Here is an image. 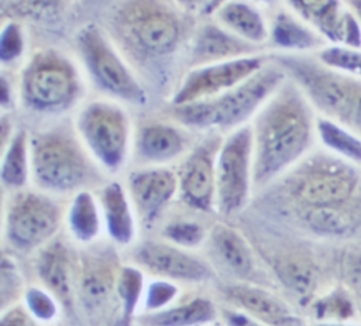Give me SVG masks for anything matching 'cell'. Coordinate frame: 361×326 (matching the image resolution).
<instances>
[{
    "mask_svg": "<svg viewBox=\"0 0 361 326\" xmlns=\"http://www.w3.org/2000/svg\"><path fill=\"white\" fill-rule=\"evenodd\" d=\"M0 103L3 111H6L13 104V90H11V82L7 79L6 75L0 79Z\"/></svg>",
    "mask_w": 361,
    "mask_h": 326,
    "instance_id": "7bdbcfd3",
    "label": "cell"
},
{
    "mask_svg": "<svg viewBox=\"0 0 361 326\" xmlns=\"http://www.w3.org/2000/svg\"><path fill=\"white\" fill-rule=\"evenodd\" d=\"M114 28L126 45L144 58L173 54L182 40L178 16L159 0H130L114 17Z\"/></svg>",
    "mask_w": 361,
    "mask_h": 326,
    "instance_id": "ba28073f",
    "label": "cell"
},
{
    "mask_svg": "<svg viewBox=\"0 0 361 326\" xmlns=\"http://www.w3.org/2000/svg\"><path fill=\"white\" fill-rule=\"evenodd\" d=\"M0 275V302L1 309L4 310L13 306L14 301L20 296L24 282L16 262L7 255H3L1 258Z\"/></svg>",
    "mask_w": 361,
    "mask_h": 326,
    "instance_id": "d590c367",
    "label": "cell"
},
{
    "mask_svg": "<svg viewBox=\"0 0 361 326\" xmlns=\"http://www.w3.org/2000/svg\"><path fill=\"white\" fill-rule=\"evenodd\" d=\"M292 11L326 41L361 48V24L340 0H286Z\"/></svg>",
    "mask_w": 361,
    "mask_h": 326,
    "instance_id": "9a60e30c",
    "label": "cell"
},
{
    "mask_svg": "<svg viewBox=\"0 0 361 326\" xmlns=\"http://www.w3.org/2000/svg\"><path fill=\"white\" fill-rule=\"evenodd\" d=\"M221 316L227 326H267L240 309H221Z\"/></svg>",
    "mask_w": 361,
    "mask_h": 326,
    "instance_id": "b9f144b4",
    "label": "cell"
},
{
    "mask_svg": "<svg viewBox=\"0 0 361 326\" xmlns=\"http://www.w3.org/2000/svg\"><path fill=\"white\" fill-rule=\"evenodd\" d=\"M275 274L285 286L299 296H307L314 285V272L307 262L295 257H278L272 264Z\"/></svg>",
    "mask_w": 361,
    "mask_h": 326,
    "instance_id": "4dcf8cb0",
    "label": "cell"
},
{
    "mask_svg": "<svg viewBox=\"0 0 361 326\" xmlns=\"http://www.w3.org/2000/svg\"><path fill=\"white\" fill-rule=\"evenodd\" d=\"M178 294V286L169 281L158 279L152 281L145 291V310L155 312L161 310L173 301Z\"/></svg>",
    "mask_w": 361,
    "mask_h": 326,
    "instance_id": "74e56055",
    "label": "cell"
},
{
    "mask_svg": "<svg viewBox=\"0 0 361 326\" xmlns=\"http://www.w3.org/2000/svg\"><path fill=\"white\" fill-rule=\"evenodd\" d=\"M258 47L243 41L217 23L204 24L196 34L190 51V66L258 54Z\"/></svg>",
    "mask_w": 361,
    "mask_h": 326,
    "instance_id": "7402d4cb",
    "label": "cell"
},
{
    "mask_svg": "<svg viewBox=\"0 0 361 326\" xmlns=\"http://www.w3.org/2000/svg\"><path fill=\"white\" fill-rule=\"evenodd\" d=\"M134 260L149 272L172 279L204 282L214 275L212 267L202 258L165 243L145 241L140 244L134 251Z\"/></svg>",
    "mask_w": 361,
    "mask_h": 326,
    "instance_id": "2e32d148",
    "label": "cell"
},
{
    "mask_svg": "<svg viewBox=\"0 0 361 326\" xmlns=\"http://www.w3.org/2000/svg\"><path fill=\"white\" fill-rule=\"evenodd\" d=\"M252 183L262 189L296 165L312 145L313 107L289 78L252 119Z\"/></svg>",
    "mask_w": 361,
    "mask_h": 326,
    "instance_id": "6da1fadb",
    "label": "cell"
},
{
    "mask_svg": "<svg viewBox=\"0 0 361 326\" xmlns=\"http://www.w3.org/2000/svg\"><path fill=\"white\" fill-rule=\"evenodd\" d=\"M25 52V35L21 24L16 20H7L0 31V62L3 66L21 59Z\"/></svg>",
    "mask_w": 361,
    "mask_h": 326,
    "instance_id": "d6a6232c",
    "label": "cell"
},
{
    "mask_svg": "<svg viewBox=\"0 0 361 326\" xmlns=\"http://www.w3.org/2000/svg\"><path fill=\"white\" fill-rule=\"evenodd\" d=\"M268 42L283 54H305L323 48L326 40L295 13L279 11L269 23Z\"/></svg>",
    "mask_w": 361,
    "mask_h": 326,
    "instance_id": "cb8c5ba5",
    "label": "cell"
},
{
    "mask_svg": "<svg viewBox=\"0 0 361 326\" xmlns=\"http://www.w3.org/2000/svg\"><path fill=\"white\" fill-rule=\"evenodd\" d=\"M162 234L175 246L180 248H193L204 240V230L196 222L176 220L166 224Z\"/></svg>",
    "mask_w": 361,
    "mask_h": 326,
    "instance_id": "e575fe53",
    "label": "cell"
},
{
    "mask_svg": "<svg viewBox=\"0 0 361 326\" xmlns=\"http://www.w3.org/2000/svg\"><path fill=\"white\" fill-rule=\"evenodd\" d=\"M185 10L197 14H214L227 0H175Z\"/></svg>",
    "mask_w": 361,
    "mask_h": 326,
    "instance_id": "60d3db41",
    "label": "cell"
},
{
    "mask_svg": "<svg viewBox=\"0 0 361 326\" xmlns=\"http://www.w3.org/2000/svg\"><path fill=\"white\" fill-rule=\"evenodd\" d=\"M313 312L316 319H320V320H324V319L345 320L350 316H353L354 309L347 294L341 289H337L320 298L317 302H314Z\"/></svg>",
    "mask_w": 361,
    "mask_h": 326,
    "instance_id": "836d02e7",
    "label": "cell"
},
{
    "mask_svg": "<svg viewBox=\"0 0 361 326\" xmlns=\"http://www.w3.org/2000/svg\"><path fill=\"white\" fill-rule=\"evenodd\" d=\"M25 308L38 320H52L58 313L56 298L48 291L39 286H28L24 292Z\"/></svg>",
    "mask_w": 361,
    "mask_h": 326,
    "instance_id": "8d00e7d4",
    "label": "cell"
},
{
    "mask_svg": "<svg viewBox=\"0 0 361 326\" xmlns=\"http://www.w3.org/2000/svg\"><path fill=\"white\" fill-rule=\"evenodd\" d=\"M31 179L47 193H76L100 181L97 162L75 128L54 126L30 135Z\"/></svg>",
    "mask_w": 361,
    "mask_h": 326,
    "instance_id": "3957f363",
    "label": "cell"
},
{
    "mask_svg": "<svg viewBox=\"0 0 361 326\" xmlns=\"http://www.w3.org/2000/svg\"><path fill=\"white\" fill-rule=\"evenodd\" d=\"M97 199L111 240L121 246L130 244L135 236V219L128 192L120 182L110 181L103 185Z\"/></svg>",
    "mask_w": 361,
    "mask_h": 326,
    "instance_id": "603a6c76",
    "label": "cell"
},
{
    "mask_svg": "<svg viewBox=\"0 0 361 326\" xmlns=\"http://www.w3.org/2000/svg\"><path fill=\"white\" fill-rule=\"evenodd\" d=\"M31 178L30 135L25 130H17L3 147L0 164V181L8 191H21Z\"/></svg>",
    "mask_w": 361,
    "mask_h": 326,
    "instance_id": "4316f807",
    "label": "cell"
},
{
    "mask_svg": "<svg viewBox=\"0 0 361 326\" xmlns=\"http://www.w3.org/2000/svg\"><path fill=\"white\" fill-rule=\"evenodd\" d=\"M271 61L299 86L313 109L351 128L361 104V78L338 72L305 54L276 52Z\"/></svg>",
    "mask_w": 361,
    "mask_h": 326,
    "instance_id": "5b68a950",
    "label": "cell"
},
{
    "mask_svg": "<svg viewBox=\"0 0 361 326\" xmlns=\"http://www.w3.org/2000/svg\"><path fill=\"white\" fill-rule=\"evenodd\" d=\"M120 270L118 257L111 247H94L78 260L76 302L94 326H118Z\"/></svg>",
    "mask_w": 361,
    "mask_h": 326,
    "instance_id": "30bf717a",
    "label": "cell"
},
{
    "mask_svg": "<svg viewBox=\"0 0 361 326\" xmlns=\"http://www.w3.org/2000/svg\"><path fill=\"white\" fill-rule=\"evenodd\" d=\"M63 0H18L17 11L20 14L39 16L49 11H54L61 6Z\"/></svg>",
    "mask_w": 361,
    "mask_h": 326,
    "instance_id": "ab89813d",
    "label": "cell"
},
{
    "mask_svg": "<svg viewBox=\"0 0 361 326\" xmlns=\"http://www.w3.org/2000/svg\"><path fill=\"white\" fill-rule=\"evenodd\" d=\"M66 220L72 236L80 243H90L100 231L102 210L99 199L87 189L76 192L69 203Z\"/></svg>",
    "mask_w": 361,
    "mask_h": 326,
    "instance_id": "83f0119b",
    "label": "cell"
},
{
    "mask_svg": "<svg viewBox=\"0 0 361 326\" xmlns=\"http://www.w3.org/2000/svg\"><path fill=\"white\" fill-rule=\"evenodd\" d=\"M223 137L206 135L183 159L178 175V193L192 209L210 212L216 206V161Z\"/></svg>",
    "mask_w": 361,
    "mask_h": 326,
    "instance_id": "5bb4252c",
    "label": "cell"
},
{
    "mask_svg": "<svg viewBox=\"0 0 361 326\" xmlns=\"http://www.w3.org/2000/svg\"><path fill=\"white\" fill-rule=\"evenodd\" d=\"M79 59L92 83L109 99L142 106L148 95L130 64L111 38L97 25L89 23L76 34Z\"/></svg>",
    "mask_w": 361,
    "mask_h": 326,
    "instance_id": "52a82bcc",
    "label": "cell"
},
{
    "mask_svg": "<svg viewBox=\"0 0 361 326\" xmlns=\"http://www.w3.org/2000/svg\"><path fill=\"white\" fill-rule=\"evenodd\" d=\"M144 289V275L140 268L124 265L120 270L117 279V294L120 301V322L118 326H131L135 308Z\"/></svg>",
    "mask_w": 361,
    "mask_h": 326,
    "instance_id": "f546056e",
    "label": "cell"
},
{
    "mask_svg": "<svg viewBox=\"0 0 361 326\" xmlns=\"http://www.w3.org/2000/svg\"><path fill=\"white\" fill-rule=\"evenodd\" d=\"M188 148V138L180 128L168 123H147L134 137V154L138 162L165 165L179 158Z\"/></svg>",
    "mask_w": 361,
    "mask_h": 326,
    "instance_id": "44dd1931",
    "label": "cell"
},
{
    "mask_svg": "<svg viewBox=\"0 0 361 326\" xmlns=\"http://www.w3.org/2000/svg\"><path fill=\"white\" fill-rule=\"evenodd\" d=\"M217 318L216 305L206 298H195L186 303L147 312L135 318L141 326H202L214 322Z\"/></svg>",
    "mask_w": 361,
    "mask_h": 326,
    "instance_id": "484cf974",
    "label": "cell"
},
{
    "mask_svg": "<svg viewBox=\"0 0 361 326\" xmlns=\"http://www.w3.org/2000/svg\"><path fill=\"white\" fill-rule=\"evenodd\" d=\"M223 294L227 301L237 305L240 310L267 326H305L285 302L261 286L234 284L224 286Z\"/></svg>",
    "mask_w": 361,
    "mask_h": 326,
    "instance_id": "d6986e66",
    "label": "cell"
},
{
    "mask_svg": "<svg viewBox=\"0 0 361 326\" xmlns=\"http://www.w3.org/2000/svg\"><path fill=\"white\" fill-rule=\"evenodd\" d=\"M0 326H38V323L27 308L21 305H13L3 310Z\"/></svg>",
    "mask_w": 361,
    "mask_h": 326,
    "instance_id": "f35d334b",
    "label": "cell"
},
{
    "mask_svg": "<svg viewBox=\"0 0 361 326\" xmlns=\"http://www.w3.org/2000/svg\"><path fill=\"white\" fill-rule=\"evenodd\" d=\"M254 151L251 124L231 130L223 138L216 161V207L223 216L241 210L252 183Z\"/></svg>",
    "mask_w": 361,
    "mask_h": 326,
    "instance_id": "8fae6325",
    "label": "cell"
},
{
    "mask_svg": "<svg viewBox=\"0 0 361 326\" xmlns=\"http://www.w3.org/2000/svg\"><path fill=\"white\" fill-rule=\"evenodd\" d=\"M62 217V206L51 193L16 191L6 205L4 234L14 248L30 251L52 239Z\"/></svg>",
    "mask_w": 361,
    "mask_h": 326,
    "instance_id": "7c38bea8",
    "label": "cell"
},
{
    "mask_svg": "<svg viewBox=\"0 0 361 326\" xmlns=\"http://www.w3.org/2000/svg\"><path fill=\"white\" fill-rule=\"evenodd\" d=\"M214 18L223 28L248 44L259 47L268 42L269 23L255 6L247 1L227 0L217 8Z\"/></svg>",
    "mask_w": 361,
    "mask_h": 326,
    "instance_id": "d4e9b609",
    "label": "cell"
},
{
    "mask_svg": "<svg viewBox=\"0 0 361 326\" xmlns=\"http://www.w3.org/2000/svg\"><path fill=\"white\" fill-rule=\"evenodd\" d=\"M345 3L351 7V10L354 11V16L361 24V0H345Z\"/></svg>",
    "mask_w": 361,
    "mask_h": 326,
    "instance_id": "ee69618b",
    "label": "cell"
},
{
    "mask_svg": "<svg viewBox=\"0 0 361 326\" xmlns=\"http://www.w3.org/2000/svg\"><path fill=\"white\" fill-rule=\"evenodd\" d=\"M316 131L331 152L361 165V137L350 128L326 117L316 119Z\"/></svg>",
    "mask_w": 361,
    "mask_h": 326,
    "instance_id": "f1b7e54d",
    "label": "cell"
},
{
    "mask_svg": "<svg viewBox=\"0 0 361 326\" xmlns=\"http://www.w3.org/2000/svg\"><path fill=\"white\" fill-rule=\"evenodd\" d=\"M37 274L56 301L66 310H72L76 301L78 264L61 240L51 241L41 250L37 260Z\"/></svg>",
    "mask_w": 361,
    "mask_h": 326,
    "instance_id": "ac0fdd59",
    "label": "cell"
},
{
    "mask_svg": "<svg viewBox=\"0 0 361 326\" xmlns=\"http://www.w3.org/2000/svg\"><path fill=\"white\" fill-rule=\"evenodd\" d=\"M316 58L338 72L361 78V48L330 44L320 48Z\"/></svg>",
    "mask_w": 361,
    "mask_h": 326,
    "instance_id": "1f68e13d",
    "label": "cell"
},
{
    "mask_svg": "<svg viewBox=\"0 0 361 326\" xmlns=\"http://www.w3.org/2000/svg\"><path fill=\"white\" fill-rule=\"evenodd\" d=\"M209 250L220 267L243 281H255L257 262L245 237L235 229L219 223L209 236Z\"/></svg>",
    "mask_w": 361,
    "mask_h": 326,
    "instance_id": "ffe728a7",
    "label": "cell"
},
{
    "mask_svg": "<svg viewBox=\"0 0 361 326\" xmlns=\"http://www.w3.org/2000/svg\"><path fill=\"white\" fill-rule=\"evenodd\" d=\"M267 62V58L258 52L190 66L173 90L171 104L183 106L214 97L255 75Z\"/></svg>",
    "mask_w": 361,
    "mask_h": 326,
    "instance_id": "4fadbf2b",
    "label": "cell"
},
{
    "mask_svg": "<svg viewBox=\"0 0 361 326\" xmlns=\"http://www.w3.org/2000/svg\"><path fill=\"white\" fill-rule=\"evenodd\" d=\"M286 78L285 72L271 61L243 83L214 97L172 106V116L180 124L196 130H235L254 119Z\"/></svg>",
    "mask_w": 361,
    "mask_h": 326,
    "instance_id": "277c9868",
    "label": "cell"
},
{
    "mask_svg": "<svg viewBox=\"0 0 361 326\" xmlns=\"http://www.w3.org/2000/svg\"><path fill=\"white\" fill-rule=\"evenodd\" d=\"M262 1H265V3H275V1H279V0H262Z\"/></svg>",
    "mask_w": 361,
    "mask_h": 326,
    "instance_id": "bcb514c9",
    "label": "cell"
},
{
    "mask_svg": "<svg viewBox=\"0 0 361 326\" xmlns=\"http://www.w3.org/2000/svg\"><path fill=\"white\" fill-rule=\"evenodd\" d=\"M82 92L83 82L76 64L54 48L35 51L20 72V99L34 113L66 111L76 104Z\"/></svg>",
    "mask_w": 361,
    "mask_h": 326,
    "instance_id": "8992f818",
    "label": "cell"
},
{
    "mask_svg": "<svg viewBox=\"0 0 361 326\" xmlns=\"http://www.w3.org/2000/svg\"><path fill=\"white\" fill-rule=\"evenodd\" d=\"M316 326H350V325H341V323H319Z\"/></svg>",
    "mask_w": 361,
    "mask_h": 326,
    "instance_id": "f6af8a7d",
    "label": "cell"
},
{
    "mask_svg": "<svg viewBox=\"0 0 361 326\" xmlns=\"http://www.w3.org/2000/svg\"><path fill=\"white\" fill-rule=\"evenodd\" d=\"M127 192L145 223L155 222L178 193V175L165 165H149L128 175Z\"/></svg>",
    "mask_w": 361,
    "mask_h": 326,
    "instance_id": "e0dca14e",
    "label": "cell"
},
{
    "mask_svg": "<svg viewBox=\"0 0 361 326\" xmlns=\"http://www.w3.org/2000/svg\"><path fill=\"white\" fill-rule=\"evenodd\" d=\"M75 130L99 167L109 172L121 169L130 148L131 121L120 102L106 97L85 103Z\"/></svg>",
    "mask_w": 361,
    "mask_h": 326,
    "instance_id": "9c48e42d",
    "label": "cell"
},
{
    "mask_svg": "<svg viewBox=\"0 0 361 326\" xmlns=\"http://www.w3.org/2000/svg\"><path fill=\"white\" fill-rule=\"evenodd\" d=\"M279 179L278 193L300 222L319 215L354 217L361 210V172L338 155L305 157Z\"/></svg>",
    "mask_w": 361,
    "mask_h": 326,
    "instance_id": "7a4b0ae2",
    "label": "cell"
}]
</instances>
